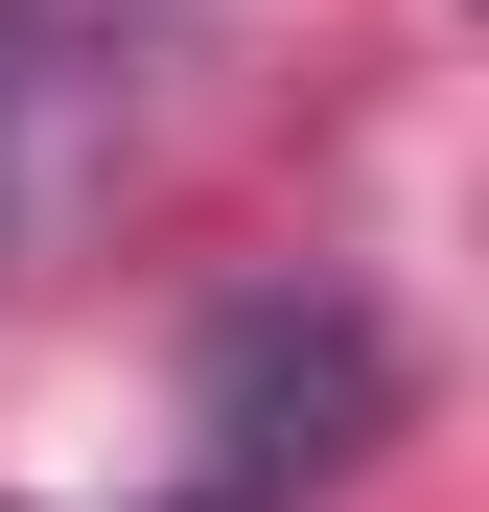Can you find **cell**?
<instances>
[{"label": "cell", "mask_w": 489, "mask_h": 512, "mask_svg": "<svg viewBox=\"0 0 489 512\" xmlns=\"http://www.w3.org/2000/svg\"><path fill=\"white\" fill-rule=\"evenodd\" d=\"M163 24H187V0H0V280H24V256L70 233V187L140 140Z\"/></svg>", "instance_id": "1"}, {"label": "cell", "mask_w": 489, "mask_h": 512, "mask_svg": "<svg viewBox=\"0 0 489 512\" xmlns=\"http://www.w3.org/2000/svg\"><path fill=\"white\" fill-rule=\"evenodd\" d=\"M373 396H396V373H373L350 303H257V326L210 350V443H233V489H280V466H350Z\"/></svg>", "instance_id": "2"}]
</instances>
